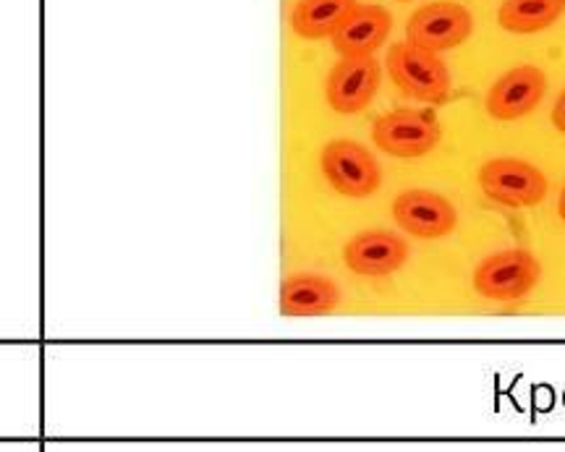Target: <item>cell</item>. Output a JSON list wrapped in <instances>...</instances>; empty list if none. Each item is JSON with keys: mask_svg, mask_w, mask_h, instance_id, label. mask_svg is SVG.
I'll use <instances>...</instances> for the list:
<instances>
[{"mask_svg": "<svg viewBox=\"0 0 565 452\" xmlns=\"http://www.w3.org/2000/svg\"><path fill=\"white\" fill-rule=\"evenodd\" d=\"M557 209H561V218L565 220V188H563V194H561V205H557Z\"/></svg>", "mask_w": 565, "mask_h": 452, "instance_id": "obj_16", "label": "cell"}, {"mask_svg": "<svg viewBox=\"0 0 565 452\" xmlns=\"http://www.w3.org/2000/svg\"><path fill=\"white\" fill-rule=\"evenodd\" d=\"M553 124H555L557 131L565 134V90H563L561 97H557V103L553 107Z\"/></svg>", "mask_w": 565, "mask_h": 452, "instance_id": "obj_15", "label": "cell"}, {"mask_svg": "<svg viewBox=\"0 0 565 452\" xmlns=\"http://www.w3.org/2000/svg\"><path fill=\"white\" fill-rule=\"evenodd\" d=\"M542 267L523 248L497 252L482 262L474 273V290L487 301H518L540 282Z\"/></svg>", "mask_w": 565, "mask_h": 452, "instance_id": "obj_3", "label": "cell"}, {"mask_svg": "<svg viewBox=\"0 0 565 452\" xmlns=\"http://www.w3.org/2000/svg\"><path fill=\"white\" fill-rule=\"evenodd\" d=\"M388 73L403 94L419 100V103H446L450 94L448 66L437 58V53L412 43H395L390 47Z\"/></svg>", "mask_w": 565, "mask_h": 452, "instance_id": "obj_1", "label": "cell"}, {"mask_svg": "<svg viewBox=\"0 0 565 452\" xmlns=\"http://www.w3.org/2000/svg\"><path fill=\"white\" fill-rule=\"evenodd\" d=\"M320 165L330 186L343 197L367 199L380 188L382 173L372 152L361 147L359 141L335 139L325 144L320 154Z\"/></svg>", "mask_w": 565, "mask_h": 452, "instance_id": "obj_2", "label": "cell"}, {"mask_svg": "<svg viewBox=\"0 0 565 452\" xmlns=\"http://www.w3.org/2000/svg\"><path fill=\"white\" fill-rule=\"evenodd\" d=\"M341 303V290L322 275H293L280 286L282 316H325Z\"/></svg>", "mask_w": 565, "mask_h": 452, "instance_id": "obj_12", "label": "cell"}, {"mask_svg": "<svg viewBox=\"0 0 565 452\" xmlns=\"http://www.w3.org/2000/svg\"><path fill=\"white\" fill-rule=\"evenodd\" d=\"M561 13V0H503L497 22L514 35H534V32L553 26Z\"/></svg>", "mask_w": 565, "mask_h": 452, "instance_id": "obj_14", "label": "cell"}, {"mask_svg": "<svg viewBox=\"0 0 565 452\" xmlns=\"http://www.w3.org/2000/svg\"><path fill=\"white\" fill-rule=\"evenodd\" d=\"M561 3H563V5H565V0H561Z\"/></svg>", "mask_w": 565, "mask_h": 452, "instance_id": "obj_17", "label": "cell"}, {"mask_svg": "<svg viewBox=\"0 0 565 452\" xmlns=\"http://www.w3.org/2000/svg\"><path fill=\"white\" fill-rule=\"evenodd\" d=\"M380 86V63L372 56H346L330 71L325 94L335 113L351 116L372 103Z\"/></svg>", "mask_w": 565, "mask_h": 452, "instance_id": "obj_7", "label": "cell"}, {"mask_svg": "<svg viewBox=\"0 0 565 452\" xmlns=\"http://www.w3.org/2000/svg\"><path fill=\"white\" fill-rule=\"evenodd\" d=\"M346 267L365 278H385L408 262V246L401 235L388 231H365L343 248Z\"/></svg>", "mask_w": 565, "mask_h": 452, "instance_id": "obj_10", "label": "cell"}, {"mask_svg": "<svg viewBox=\"0 0 565 452\" xmlns=\"http://www.w3.org/2000/svg\"><path fill=\"white\" fill-rule=\"evenodd\" d=\"M547 92V77L537 66H518L493 84L484 107L495 120H516L529 116Z\"/></svg>", "mask_w": 565, "mask_h": 452, "instance_id": "obj_9", "label": "cell"}, {"mask_svg": "<svg viewBox=\"0 0 565 452\" xmlns=\"http://www.w3.org/2000/svg\"><path fill=\"white\" fill-rule=\"evenodd\" d=\"M401 3H406V0H401Z\"/></svg>", "mask_w": 565, "mask_h": 452, "instance_id": "obj_18", "label": "cell"}, {"mask_svg": "<svg viewBox=\"0 0 565 452\" xmlns=\"http://www.w3.org/2000/svg\"><path fill=\"white\" fill-rule=\"evenodd\" d=\"M480 186L503 207H537L547 197V178L540 167L516 158L489 160L480 171Z\"/></svg>", "mask_w": 565, "mask_h": 452, "instance_id": "obj_4", "label": "cell"}, {"mask_svg": "<svg viewBox=\"0 0 565 452\" xmlns=\"http://www.w3.org/2000/svg\"><path fill=\"white\" fill-rule=\"evenodd\" d=\"M393 218L403 231H408L416 239H446L456 231V207L450 205L446 197L424 188H412L403 192L399 199L393 201Z\"/></svg>", "mask_w": 565, "mask_h": 452, "instance_id": "obj_8", "label": "cell"}, {"mask_svg": "<svg viewBox=\"0 0 565 452\" xmlns=\"http://www.w3.org/2000/svg\"><path fill=\"white\" fill-rule=\"evenodd\" d=\"M471 32H474V19L463 5L450 3V0H437V3L424 5L408 19L406 43L424 47L429 53H442L466 43Z\"/></svg>", "mask_w": 565, "mask_h": 452, "instance_id": "obj_6", "label": "cell"}, {"mask_svg": "<svg viewBox=\"0 0 565 452\" xmlns=\"http://www.w3.org/2000/svg\"><path fill=\"white\" fill-rule=\"evenodd\" d=\"M356 0H299L291 11V26L299 37L322 39L333 37Z\"/></svg>", "mask_w": 565, "mask_h": 452, "instance_id": "obj_13", "label": "cell"}, {"mask_svg": "<svg viewBox=\"0 0 565 452\" xmlns=\"http://www.w3.org/2000/svg\"><path fill=\"white\" fill-rule=\"evenodd\" d=\"M393 30V16L382 5H354L333 32V47L346 56H372Z\"/></svg>", "mask_w": 565, "mask_h": 452, "instance_id": "obj_11", "label": "cell"}, {"mask_svg": "<svg viewBox=\"0 0 565 452\" xmlns=\"http://www.w3.org/2000/svg\"><path fill=\"white\" fill-rule=\"evenodd\" d=\"M440 124L433 113L395 111L377 120L372 128L374 144L393 158H422L440 144Z\"/></svg>", "mask_w": 565, "mask_h": 452, "instance_id": "obj_5", "label": "cell"}]
</instances>
